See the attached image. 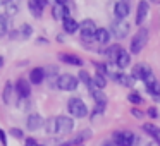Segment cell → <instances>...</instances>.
Instances as JSON below:
<instances>
[{
    "label": "cell",
    "mask_w": 160,
    "mask_h": 146,
    "mask_svg": "<svg viewBox=\"0 0 160 146\" xmlns=\"http://www.w3.org/2000/svg\"><path fill=\"white\" fill-rule=\"evenodd\" d=\"M148 35H150L148 28H141V29H138V33H136L134 36H132L131 46H129L132 55H138V53L145 48V45L148 43Z\"/></svg>",
    "instance_id": "cell-1"
},
{
    "label": "cell",
    "mask_w": 160,
    "mask_h": 146,
    "mask_svg": "<svg viewBox=\"0 0 160 146\" xmlns=\"http://www.w3.org/2000/svg\"><path fill=\"white\" fill-rule=\"evenodd\" d=\"M67 110H69L71 117L76 119H84L88 115V107L81 98H71L67 101Z\"/></svg>",
    "instance_id": "cell-2"
},
{
    "label": "cell",
    "mask_w": 160,
    "mask_h": 146,
    "mask_svg": "<svg viewBox=\"0 0 160 146\" xmlns=\"http://www.w3.org/2000/svg\"><path fill=\"white\" fill-rule=\"evenodd\" d=\"M78 84H79V79L72 74H60L57 77V88L60 91H76Z\"/></svg>",
    "instance_id": "cell-3"
},
{
    "label": "cell",
    "mask_w": 160,
    "mask_h": 146,
    "mask_svg": "<svg viewBox=\"0 0 160 146\" xmlns=\"http://www.w3.org/2000/svg\"><path fill=\"white\" fill-rule=\"evenodd\" d=\"M108 31H110L112 36L122 40L129 35V22L124 21V19H117V21H114L110 24V29H108Z\"/></svg>",
    "instance_id": "cell-4"
},
{
    "label": "cell",
    "mask_w": 160,
    "mask_h": 146,
    "mask_svg": "<svg viewBox=\"0 0 160 146\" xmlns=\"http://www.w3.org/2000/svg\"><path fill=\"white\" fill-rule=\"evenodd\" d=\"M97 24H95V21H91V19H84L83 22L79 24V33H81V38L84 40V41H88V40H95V35H97Z\"/></svg>",
    "instance_id": "cell-5"
},
{
    "label": "cell",
    "mask_w": 160,
    "mask_h": 146,
    "mask_svg": "<svg viewBox=\"0 0 160 146\" xmlns=\"http://www.w3.org/2000/svg\"><path fill=\"white\" fill-rule=\"evenodd\" d=\"M112 139L117 146H132L134 143V134L131 131H115L112 134Z\"/></svg>",
    "instance_id": "cell-6"
},
{
    "label": "cell",
    "mask_w": 160,
    "mask_h": 146,
    "mask_svg": "<svg viewBox=\"0 0 160 146\" xmlns=\"http://www.w3.org/2000/svg\"><path fill=\"white\" fill-rule=\"evenodd\" d=\"M74 129V119L69 115H59L57 117V134H69Z\"/></svg>",
    "instance_id": "cell-7"
},
{
    "label": "cell",
    "mask_w": 160,
    "mask_h": 146,
    "mask_svg": "<svg viewBox=\"0 0 160 146\" xmlns=\"http://www.w3.org/2000/svg\"><path fill=\"white\" fill-rule=\"evenodd\" d=\"M14 90L19 98H29V95H31V83L26 77H19L14 84Z\"/></svg>",
    "instance_id": "cell-8"
},
{
    "label": "cell",
    "mask_w": 160,
    "mask_h": 146,
    "mask_svg": "<svg viewBox=\"0 0 160 146\" xmlns=\"http://www.w3.org/2000/svg\"><path fill=\"white\" fill-rule=\"evenodd\" d=\"M150 14V4L146 2V0H139L138 4V9H136V24H143L145 22V19L148 17Z\"/></svg>",
    "instance_id": "cell-9"
},
{
    "label": "cell",
    "mask_w": 160,
    "mask_h": 146,
    "mask_svg": "<svg viewBox=\"0 0 160 146\" xmlns=\"http://www.w3.org/2000/svg\"><path fill=\"white\" fill-rule=\"evenodd\" d=\"M43 124H45V120H43V117L40 114H29L26 117V127H28V131H38L40 127H43Z\"/></svg>",
    "instance_id": "cell-10"
},
{
    "label": "cell",
    "mask_w": 160,
    "mask_h": 146,
    "mask_svg": "<svg viewBox=\"0 0 160 146\" xmlns=\"http://www.w3.org/2000/svg\"><path fill=\"white\" fill-rule=\"evenodd\" d=\"M148 74H152V69H150L148 64H136L134 67H132V74L131 76L134 77V79H145Z\"/></svg>",
    "instance_id": "cell-11"
},
{
    "label": "cell",
    "mask_w": 160,
    "mask_h": 146,
    "mask_svg": "<svg viewBox=\"0 0 160 146\" xmlns=\"http://www.w3.org/2000/svg\"><path fill=\"white\" fill-rule=\"evenodd\" d=\"M52 17L55 19V21H64V19L71 17V16H69V7H67V5L55 4L52 7Z\"/></svg>",
    "instance_id": "cell-12"
},
{
    "label": "cell",
    "mask_w": 160,
    "mask_h": 146,
    "mask_svg": "<svg viewBox=\"0 0 160 146\" xmlns=\"http://www.w3.org/2000/svg\"><path fill=\"white\" fill-rule=\"evenodd\" d=\"M45 69L43 67H35V69H31V72H29L28 76V81L31 84H42L43 81H45Z\"/></svg>",
    "instance_id": "cell-13"
},
{
    "label": "cell",
    "mask_w": 160,
    "mask_h": 146,
    "mask_svg": "<svg viewBox=\"0 0 160 146\" xmlns=\"http://www.w3.org/2000/svg\"><path fill=\"white\" fill-rule=\"evenodd\" d=\"M14 93H16L14 84H12L11 81H7L5 86H4V91H2V101H4V105L14 103Z\"/></svg>",
    "instance_id": "cell-14"
},
{
    "label": "cell",
    "mask_w": 160,
    "mask_h": 146,
    "mask_svg": "<svg viewBox=\"0 0 160 146\" xmlns=\"http://www.w3.org/2000/svg\"><path fill=\"white\" fill-rule=\"evenodd\" d=\"M59 60L60 62H64V64H69V66H78V67H81L83 66V59L81 57H78V55H74V53H59Z\"/></svg>",
    "instance_id": "cell-15"
},
{
    "label": "cell",
    "mask_w": 160,
    "mask_h": 146,
    "mask_svg": "<svg viewBox=\"0 0 160 146\" xmlns=\"http://www.w3.org/2000/svg\"><path fill=\"white\" fill-rule=\"evenodd\" d=\"M129 11H131V9H129V4L128 2H122V0L117 2L115 7H114V14L117 19H126L129 16Z\"/></svg>",
    "instance_id": "cell-16"
},
{
    "label": "cell",
    "mask_w": 160,
    "mask_h": 146,
    "mask_svg": "<svg viewBox=\"0 0 160 146\" xmlns=\"http://www.w3.org/2000/svg\"><path fill=\"white\" fill-rule=\"evenodd\" d=\"M19 9H21V2L19 0H9L5 4V16L7 17H14L19 12Z\"/></svg>",
    "instance_id": "cell-17"
},
{
    "label": "cell",
    "mask_w": 160,
    "mask_h": 146,
    "mask_svg": "<svg viewBox=\"0 0 160 146\" xmlns=\"http://www.w3.org/2000/svg\"><path fill=\"white\" fill-rule=\"evenodd\" d=\"M62 28H64V31H66L67 35H74V33L79 29V24H78L76 19L67 17V19H64V21H62Z\"/></svg>",
    "instance_id": "cell-18"
},
{
    "label": "cell",
    "mask_w": 160,
    "mask_h": 146,
    "mask_svg": "<svg viewBox=\"0 0 160 146\" xmlns=\"http://www.w3.org/2000/svg\"><path fill=\"white\" fill-rule=\"evenodd\" d=\"M88 91H90V95H91V98H93V100H95V103H107V96H105V93H103V90H98V88L97 86H95V84H93V86H91L90 88V90H88Z\"/></svg>",
    "instance_id": "cell-19"
},
{
    "label": "cell",
    "mask_w": 160,
    "mask_h": 146,
    "mask_svg": "<svg viewBox=\"0 0 160 146\" xmlns=\"http://www.w3.org/2000/svg\"><path fill=\"white\" fill-rule=\"evenodd\" d=\"M143 131H145L148 136H152L153 141L160 143V127H157V125H153V124H150V122H146V124H143Z\"/></svg>",
    "instance_id": "cell-20"
},
{
    "label": "cell",
    "mask_w": 160,
    "mask_h": 146,
    "mask_svg": "<svg viewBox=\"0 0 160 146\" xmlns=\"http://www.w3.org/2000/svg\"><path fill=\"white\" fill-rule=\"evenodd\" d=\"M121 52H122V46L121 45H112V46H108V48L105 50V55L108 57V62H117Z\"/></svg>",
    "instance_id": "cell-21"
},
{
    "label": "cell",
    "mask_w": 160,
    "mask_h": 146,
    "mask_svg": "<svg viewBox=\"0 0 160 146\" xmlns=\"http://www.w3.org/2000/svg\"><path fill=\"white\" fill-rule=\"evenodd\" d=\"M114 81H117L119 84H122V86H128V88H131L132 84H134V77L131 76V74H124V72H119L117 76L114 77Z\"/></svg>",
    "instance_id": "cell-22"
},
{
    "label": "cell",
    "mask_w": 160,
    "mask_h": 146,
    "mask_svg": "<svg viewBox=\"0 0 160 146\" xmlns=\"http://www.w3.org/2000/svg\"><path fill=\"white\" fill-rule=\"evenodd\" d=\"M110 31L105 28H98L97 29V35H95V41H98L100 45H105V43H108V40H110Z\"/></svg>",
    "instance_id": "cell-23"
},
{
    "label": "cell",
    "mask_w": 160,
    "mask_h": 146,
    "mask_svg": "<svg viewBox=\"0 0 160 146\" xmlns=\"http://www.w3.org/2000/svg\"><path fill=\"white\" fill-rule=\"evenodd\" d=\"M115 64H117L119 69H126V67H129V64H131V53H128V52H124V50H122Z\"/></svg>",
    "instance_id": "cell-24"
},
{
    "label": "cell",
    "mask_w": 160,
    "mask_h": 146,
    "mask_svg": "<svg viewBox=\"0 0 160 146\" xmlns=\"http://www.w3.org/2000/svg\"><path fill=\"white\" fill-rule=\"evenodd\" d=\"M47 134H57V117H48L43 124Z\"/></svg>",
    "instance_id": "cell-25"
},
{
    "label": "cell",
    "mask_w": 160,
    "mask_h": 146,
    "mask_svg": "<svg viewBox=\"0 0 160 146\" xmlns=\"http://www.w3.org/2000/svg\"><path fill=\"white\" fill-rule=\"evenodd\" d=\"M28 9H29V12H31V16H33V17H36V19H40L43 16V9L36 4L35 0H29V2H28Z\"/></svg>",
    "instance_id": "cell-26"
},
{
    "label": "cell",
    "mask_w": 160,
    "mask_h": 146,
    "mask_svg": "<svg viewBox=\"0 0 160 146\" xmlns=\"http://www.w3.org/2000/svg\"><path fill=\"white\" fill-rule=\"evenodd\" d=\"M19 35H21V40H28V38H31V35H33V26H31V24H28V22L21 24V28H19Z\"/></svg>",
    "instance_id": "cell-27"
},
{
    "label": "cell",
    "mask_w": 160,
    "mask_h": 146,
    "mask_svg": "<svg viewBox=\"0 0 160 146\" xmlns=\"http://www.w3.org/2000/svg\"><path fill=\"white\" fill-rule=\"evenodd\" d=\"M93 84L98 88V90H103L107 86V77L102 76V74H95L93 76Z\"/></svg>",
    "instance_id": "cell-28"
},
{
    "label": "cell",
    "mask_w": 160,
    "mask_h": 146,
    "mask_svg": "<svg viewBox=\"0 0 160 146\" xmlns=\"http://www.w3.org/2000/svg\"><path fill=\"white\" fill-rule=\"evenodd\" d=\"M78 76H79L78 79H79L81 83H84L88 88H90L91 84H93V77H90V74H88L86 71H79V74H78Z\"/></svg>",
    "instance_id": "cell-29"
},
{
    "label": "cell",
    "mask_w": 160,
    "mask_h": 146,
    "mask_svg": "<svg viewBox=\"0 0 160 146\" xmlns=\"http://www.w3.org/2000/svg\"><path fill=\"white\" fill-rule=\"evenodd\" d=\"M7 24H9L7 16H5V14H0V38L7 35Z\"/></svg>",
    "instance_id": "cell-30"
},
{
    "label": "cell",
    "mask_w": 160,
    "mask_h": 146,
    "mask_svg": "<svg viewBox=\"0 0 160 146\" xmlns=\"http://www.w3.org/2000/svg\"><path fill=\"white\" fill-rule=\"evenodd\" d=\"M29 107H31V101H29V98H19L18 100V108L19 110H29Z\"/></svg>",
    "instance_id": "cell-31"
},
{
    "label": "cell",
    "mask_w": 160,
    "mask_h": 146,
    "mask_svg": "<svg viewBox=\"0 0 160 146\" xmlns=\"http://www.w3.org/2000/svg\"><path fill=\"white\" fill-rule=\"evenodd\" d=\"M128 100L131 101V103H134V105H141V103H143V98L139 96V95L136 93V91H132V93H129V95H128Z\"/></svg>",
    "instance_id": "cell-32"
},
{
    "label": "cell",
    "mask_w": 160,
    "mask_h": 146,
    "mask_svg": "<svg viewBox=\"0 0 160 146\" xmlns=\"http://www.w3.org/2000/svg\"><path fill=\"white\" fill-rule=\"evenodd\" d=\"M143 83H145V86H146V88H152V86H155V84L158 83V81H157V77L153 76V72H152V74H148V76H146L145 79H143Z\"/></svg>",
    "instance_id": "cell-33"
},
{
    "label": "cell",
    "mask_w": 160,
    "mask_h": 146,
    "mask_svg": "<svg viewBox=\"0 0 160 146\" xmlns=\"http://www.w3.org/2000/svg\"><path fill=\"white\" fill-rule=\"evenodd\" d=\"M11 136H12V138H16V139H22V138H24V132H22L19 127H12L11 129Z\"/></svg>",
    "instance_id": "cell-34"
},
{
    "label": "cell",
    "mask_w": 160,
    "mask_h": 146,
    "mask_svg": "<svg viewBox=\"0 0 160 146\" xmlns=\"http://www.w3.org/2000/svg\"><path fill=\"white\" fill-rule=\"evenodd\" d=\"M24 146H43L40 141H36L35 138H26V141H24Z\"/></svg>",
    "instance_id": "cell-35"
},
{
    "label": "cell",
    "mask_w": 160,
    "mask_h": 146,
    "mask_svg": "<svg viewBox=\"0 0 160 146\" xmlns=\"http://www.w3.org/2000/svg\"><path fill=\"white\" fill-rule=\"evenodd\" d=\"M9 38H11V40H21V35H19V29H12V31L9 33Z\"/></svg>",
    "instance_id": "cell-36"
},
{
    "label": "cell",
    "mask_w": 160,
    "mask_h": 146,
    "mask_svg": "<svg viewBox=\"0 0 160 146\" xmlns=\"http://www.w3.org/2000/svg\"><path fill=\"white\" fill-rule=\"evenodd\" d=\"M146 114H148L152 119H157V117H158V112H157V108H155V107H150L148 110H146Z\"/></svg>",
    "instance_id": "cell-37"
},
{
    "label": "cell",
    "mask_w": 160,
    "mask_h": 146,
    "mask_svg": "<svg viewBox=\"0 0 160 146\" xmlns=\"http://www.w3.org/2000/svg\"><path fill=\"white\" fill-rule=\"evenodd\" d=\"M131 114H132V115H134V117H136V119H143V117H145V112H141V110H138V108H132V110H131Z\"/></svg>",
    "instance_id": "cell-38"
},
{
    "label": "cell",
    "mask_w": 160,
    "mask_h": 146,
    "mask_svg": "<svg viewBox=\"0 0 160 146\" xmlns=\"http://www.w3.org/2000/svg\"><path fill=\"white\" fill-rule=\"evenodd\" d=\"M0 143H2V146H9L7 144V136H5V131H2V129H0Z\"/></svg>",
    "instance_id": "cell-39"
},
{
    "label": "cell",
    "mask_w": 160,
    "mask_h": 146,
    "mask_svg": "<svg viewBox=\"0 0 160 146\" xmlns=\"http://www.w3.org/2000/svg\"><path fill=\"white\" fill-rule=\"evenodd\" d=\"M36 4L40 5L42 9H45V7H48V0H35Z\"/></svg>",
    "instance_id": "cell-40"
},
{
    "label": "cell",
    "mask_w": 160,
    "mask_h": 146,
    "mask_svg": "<svg viewBox=\"0 0 160 146\" xmlns=\"http://www.w3.org/2000/svg\"><path fill=\"white\" fill-rule=\"evenodd\" d=\"M102 146H117L114 141H105V143H102Z\"/></svg>",
    "instance_id": "cell-41"
},
{
    "label": "cell",
    "mask_w": 160,
    "mask_h": 146,
    "mask_svg": "<svg viewBox=\"0 0 160 146\" xmlns=\"http://www.w3.org/2000/svg\"><path fill=\"white\" fill-rule=\"evenodd\" d=\"M4 64H5V59H4V55H0V69L4 67Z\"/></svg>",
    "instance_id": "cell-42"
},
{
    "label": "cell",
    "mask_w": 160,
    "mask_h": 146,
    "mask_svg": "<svg viewBox=\"0 0 160 146\" xmlns=\"http://www.w3.org/2000/svg\"><path fill=\"white\" fill-rule=\"evenodd\" d=\"M55 4H59V5H66V4H67V0H55Z\"/></svg>",
    "instance_id": "cell-43"
},
{
    "label": "cell",
    "mask_w": 160,
    "mask_h": 146,
    "mask_svg": "<svg viewBox=\"0 0 160 146\" xmlns=\"http://www.w3.org/2000/svg\"><path fill=\"white\" fill-rule=\"evenodd\" d=\"M146 146H160V143H157V141H150Z\"/></svg>",
    "instance_id": "cell-44"
},
{
    "label": "cell",
    "mask_w": 160,
    "mask_h": 146,
    "mask_svg": "<svg viewBox=\"0 0 160 146\" xmlns=\"http://www.w3.org/2000/svg\"><path fill=\"white\" fill-rule=\"evenodd\" d=\"M36 41H38V43H48V40H47V38H38Z\"/></svg>",
    "instance_id": "cell-45"
},
{
    "label": "cell",
    "mask_w": 160,
    "mask_h": 146,
    "mask_svg": "<svg viewBox=\"0 0 160 146\" xmlns=\"http://www.w3.org/2000/svg\"><path fill=\"white\" fill-rule=\"evenodd\" d=\"M7 2H9V0H0V5H5Z\"/></svg>",
    "instance_id": "cell-46"
},
{
    "label": "cell",
    "mask_w": 160,
    "mask_h": 146,
    "mask_svg": "<svg viewBox=\"0 0 160 146\" xmlns=\"http://www.w3.org/2000/svg\"><path fill=\"white\" fill-rule=\"evenodd\" d=\"M150 2H158V0H150Z\"/></svg>",
    "instance_id": "cell-47"
},
{
    "label": "cell",
    "mask_w": 160,
    "mask_h": 146,
    "mask_svg": "<svg viewBox=\"0 0 160 146\" xmlns=\"http://www.w3.org/2000/svg\"><path fill=\"white\" fill-rule=\"evenodd\" d=\"M79 146H84V144H79Z\"/></svg>",
    "instance_id": "cell-48"
},
{
    "label": "cell",
    "mask_w": 160,
    "mask_h": 146,
    "mask_svg": "<svg viewBox=\"0 0 160 146\" xmlns=\"http://www.w3.org/2000/svg\"><path fill=\"white\" fill-rule=\"evenodd\" d=\"M122 2H126V0H122Z\"/></svg>",
    "instance_id": "cell-49"
}]
</instances>
